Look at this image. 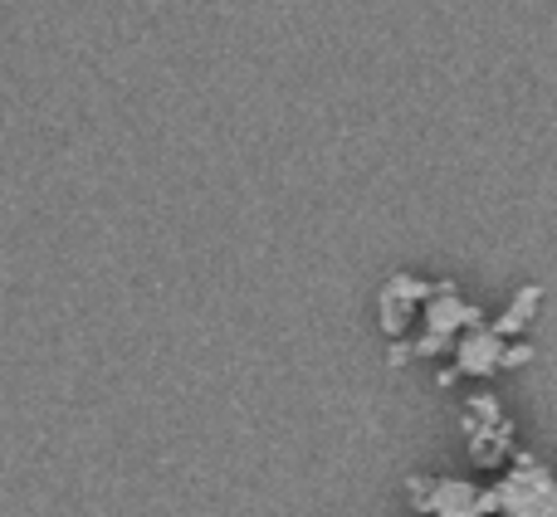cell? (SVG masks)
<instances>
[{"mask_svg":"<svg viewBox=\"0 0 557 517\" xmlns=\"http://www.w3.org/2000/svg\"><path fill=\"white\" fill-rule=\"evenodd\" d=\"M406 493H411L416 517H494L490 489L465 479H411Z\"/></svg>","mask_w":557,"mask_h":517,"instance_id":"3957f363","label":"cell"},{"mask_svg":"<svg viewBox=\"0 0 557 517\" xmlns=\"http://www.w3.org/2000/svg\"><path fill=\"white\" fill-rule=\"evenodd\" d=\"M494 517H557V474L533 454H513V464L490 483Z\"/></svg>","mask_w":557,"mask_h":517,"instance_id":"6da1fadb","label":"cell"},{"mask_svg":"<svg viewBox=\"0 0 557 517\" xmlns=\"http://www.w3.org/2000/svg\"><path fill=\"white\" fill-rule=\"evenodd\" d=\"M539 303H543V288L539 283H529V288H519L513 293V303L504 307V317H494L490 323V332H499V337H519L523 327L539 317Z\"/></svg>","mask_w":557,"mask_h":517,"instance_id":"8992f818","label":"cell"},{"mask_svg":"<svg viewBox=\"0 0 557 517\" xmlns=\"http://www.w3.org/2000/svg\"><path fill=\"white\" fill-rule=\"evenodd\" d=\"M474 323H484L480 307L465 303L450 283H435V293L425 298L421 317H416V332L406 337V352L411 356H445L455 346V337L470 332Z\"/></svg>","mask_w":557,"mask_h":517,"instance_id":"7a4b0ae2","label":"cell"},{"mask_svg":"<svg viewBox=\"0 0 557 517\" xmlns=\"http://www.w3.org/2000/svg\"><path fill=\"white\" fill-rule=\"evenodd\" d=\"M431 293H435V283H425V278H416V274H396L392 283L376 293V327H382L392 342H406V337L416 332V317H421Z\"/></svg>","mask_w":557,"mask_h":517,"instance_id":"277c9868","label":"cell"},{"mask_svg":"<svg viewBox=\"0 0 557 517\" xmlns=\"http://www.w3.org/2000/svg\"><path fill=\"white\" fill-rule=\"evenodd\" d=\"M504 346H509V337L490 332V323H474L470 332L455 337L450 376H494V371H504Z\"/></svg>","mask_w":557,"mask_h":517,"instance_id":"5b68a950","label":"cell"}]
</instances>
